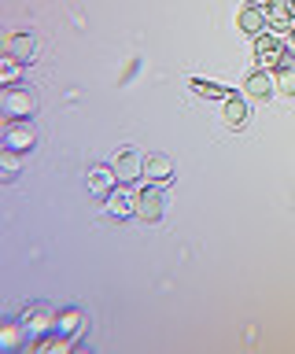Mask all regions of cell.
I'll use <instances>...</instances> for the list:
<instances>
[{
  "mask_svg": "<svg viewBox=\"0 0 295 354\" xmlns=\"http://www.w3.org/2000/svg\"><path fill=\"white\" fill-rule=\"evenodd\" d=\"M0 107H4L8 118H34L37 115V96H34V88H30V85L15 82V85H4Z\"/></svg>",
  "mask_w": 295,
  "mask_h": 354,
  "instance_id": "6da1fadb",
  "label": "cell"
},
{
  "mask_svg": "<svg viewBox=\"0 0 295 354\" xmlns=\"http://www.w3.org/2000/svg\"><path fill=\"white\" fill-rule=\"evenodd\" d=\"M173 174H178V166H173L170 155H162V151L144 155V181L148 185H166V181H173Z\"/></svg>",
  "mask_w": 295,
  "mask_h": 354,
  "instance_id": "52a82bcc",
  "label": "cell"
},
{
  "mask_svg": "<svg viewBox=\"0 0 295 354\" xmlns=\"http://www.w3.org/2000/svg\"><path fill=\"white\" fill-rule=\"evenodd\" d=\"M244 96L247 100H258V104H269L273 96H277V74L273 71H255V74H247L244 77Z\"/></svg>",
  "mask_w": 295,
  "mask_h": 354,
  "instance_id": "277c9868",
  "label": "cell"
},
{
  "mask_svg": "<svg viewBox=\"0 0 295 354\" xmlns=\"http://www.w3.org/2000/svg\"><path fill=\"white\" fill-rule=\"evenodd\" d=\"M4 52L15 55L19 63H30V59H34V52H37V37L30 30H12L4 37Z\"/></svg>",
  "mask_w": 295,
  "mask_h": 354,
  "instance_id": "8fae6325",
  "label": "cell"
},
{
  "mask_svg": "<svg viewBox=\"0 0 295 354\" xmlns=\"http://www.w3.org/2000/svg\"><path fill=\"white\" fill-rule=\"evenodd\" d=\"M56 310L52 306H45V303H30L26 310H23V325H26V332L30 336H45V332H56Z\"/></svg>",
  "mask_w": 295,
  "mask_h": 354,
  "instance_id": "5b68a950",
  "label": "cell"
},
{
  "mask_svg": "<svg viewBox=\"0 0 295 354\" xmlns=\"http://www.w3.org/2000/svg\"><path fill=\"white\" fill-rule=\"evenodd\" d=\"M284 52H288V41H280V33H258L255 37V59L266 66V71H277V63L284 59Z\"/></svg>",
  "mask_w": 295,
  "mask_h": 354,
  "instance_id": "3957f363",
  "label": "cell"
},
{
  "mask_svg": "<svg viewBox=\"0 0 295 354\" xmlns=\"http://www.w3.org/2000/svg\"><path fill=\"white\" fill-rule=\"evenodd\" d=\"M137 218L148 221V225H155V221L162 218V192H159V185H144L137 192Z\"/></svg>",
  "mask_w": 295,
  "mask_h": 354,
  "instance_id": "ba28073f",
  "label": "cell"
},
{
  "mask_svg": "<svg viewBox=\"0 0 295 354\" xmlns=\"http://www.w3.org/2000/svg\"><path fill=\"white\" fill-rule=\"evenodd\" d=\"M19 174V151H4V181H12Z\"/></svg>",
  "mask_w": 295,
  "mask_h": 354,
  "instance_id": "ffe728a7",
  "label": "cell"
},
{
  "mask_svg": "<svg viewBox=\"0 0 295 354\" xmlns=\"http://www.w3.org/2000/svg\"><path fill=\"white\" fill-rule=\"evenodd\" d=\"M85 325H89V321H85L82 310H59V317H56V332H59V336H67L70 343L85 332Z\"/></svg>",
  "mask_w": 295,
  "mask_h": 354,
  "instance_id": "5bb4252c",
  "label": "cell"
},
{
  "mask_svg": "<svg viewBox=\"0 0 295 354\" xmlns=\"http://www.w3.org/2000/svg\"><path fill=\"white\" fill-rule=\"evenodd\" d=\"M19 74H23V63H19L15 55L4 52V59H0V82H4V85H15Z\"/></svg>",
  "mask_w": 295,
  "mask_h": 354,
  "instance_id": "e0dca14e",
  "label": "cell"
},
{
  "mask_svg": "<svg viewBox=\"0 0 295 354\" xmlns=\"http://www.w3.org/2000/svg\"><path fill=\"white\" fill-rule=\"evenodd\" d=\"M258 4H266V0H258Z\"/></svg>",
  "mask_w": 295,
  "mask_h": 354,
  "instance_id": "7402d4cb",
  "label": "cell"
},
{
  "mask_svg": "<svg viewBox=\"0 0 295 354\" xmlns=\"http://www.w3.org/2000/svg\"><path fill=\"white\" fill-rule=\"evenodd\" d=\"M288 48H292V52H295V26H292V30H288Z\"/></svg>",
  "mask_w": 295,
  "mask_h": 354,
  "instance_id": "44dd1931",
  "label": "cell"
},
{
  "mask_svg": "<svg viewBox=\"0 0 295 354\" xmlns=\"http://www.w3.org/2000/svg\"><path fill=\"white\" fill-rule=\"evenodd\" d=\"M104 203H107V218H111V221H129V218H137V196H129L122 185H118L115 192L104 199Z\"/></svg>",
  "mask_w": 295,
  "mask_h": 354,
  "instance_id": "7c38bea8",
  "label": "cell"
},
{
  "mask_svg": "<svg viewBox=\"0 0 295 354\" xmlns=\"http://www.w3.org/2000/svg\"><path fill=\"white\" fill-rule=\"evenodd\" d=\"M236 26L247 33V37H258V33H266V26H269V19H266V8L258 4H244L240 8V15H236Z\"/></svg>",
  "mask_w": 295,
  "mask_h": 354,
  "instance_id": "4fadbf2b",
  "label": "cell"
},
{
  "mask_svg": "<svg viewBox=\"0 0 295 354\" xmlns=\"http://www.w3.org/2000/svg\"><path fill=\"white\" fill-rule=\"evenodd\" d=\"M222 104H225V122H229V129H244V126H247V118H251L247 100L233 93L229 100H222Z\"/></svg>",
  "mask_w": 295,
  "mask_h": 354,
  "instance_id": "9a60e30c",
  "label": "cell"
},
{
  "mask_svg": "<svg viewBox=\"0 0 295 354\" xmlns=\"http://www.w3.org/2000/svg\"><path fill=\"white\" fill-rule=\"evenodd\" d=\"M273 74H277V93L295 100V66H280V71H273Z\"/></svg>",
  "mask_w": 295,
  "mask_h": 354,
  "instance_id": "ac0fdd59",
  "label": "cell"
},
{
  "mask_svg": "<svg viewBox=\"0 0 295 354\" xmlns=\"http://www.w3.org/2000/svg\"><path fill=\"white\" fill-rule=\"evenodd\" d=\"M23 321H8V325H4V347L8 351H19V343H23Z\"/></svg>",
  "mask_w": 295,
  "mask_h": 354,
  "instance_id": "d6986e66",
  "label": "cell"
},
{
  "mask_svg": "<svg viewBox=\"0 0 295 354\" xmlns=\"http://www.w3.org/2000/svg\"><path fill=\"white\" fill-rule=\"evenodd\" d=\"M0 144H4V151H19V155L34 151V144H37L34 122H30V118H8V122H4V137H0Z\"/></svg>",
  "mask_w": 295,
  "mask_h": 354,
  "instance_id": "7a4b0ae2",
  "label": "cell"
},
{
  "mask_svg": "<svg viewBox=\"0 0 295 354\" xmlns=\"http://www.w3.org/2000/svg\"><path fill=\"white\" fill-rule=\"evenodd\" d=\"M192 93L203 96V100H229L233 88L222 85V82H207V77H192Z\"/></svg>",
  "mask_w": 295,
  "mask_h": 354,
  "instance_id": "2e32d148",
  "label": "cell"
},
{
  "mask_svg": "<svg viewBox=\"0 0 295 354\" xmlns=\"http://www.w3.org/2000/svg\"><path fill=\"white\" fill-rule=\"evenodd\" d=\"M266 19H269V30L277 33H288L295 26V0H266Z\"/></svg>",
  "mask_w": 295,
  "mask_h": 354,
  "instance_id": "9c48e42d",
  "label": "cell"
},
{
  "mask_svg": "<svg viewBox=\"0 0 295 354\" xmlns=\"http://www.w3.org/2000/svg\"><path fill=\"white\" fill-rule=\"evenodd\" d=\"M115 174H118V185H133L137 177H144V155L137 148H122L115 155Z\"/></svg>",
  "mask_w": 295,
  "mask_h": 354,
  "instance_id": "8992f818",
  "label": "cell"
},
{
  "mask_svg": "<svg viewBox=\"0 0 295 354\" xmlns=\"http://www.w3.org/2000/svg\"><path fill=\"white\" fill-rule=\"evenodd\" d=\"M118 188V174H115V166H107V162H96L93 170H89V196L96 199H107Z\"/></svg>",
  "mask_w": 295,
  "mask_h": 354,
  "instance_id": "30bf717a",
  "label": "cell"
}]
</instances>
